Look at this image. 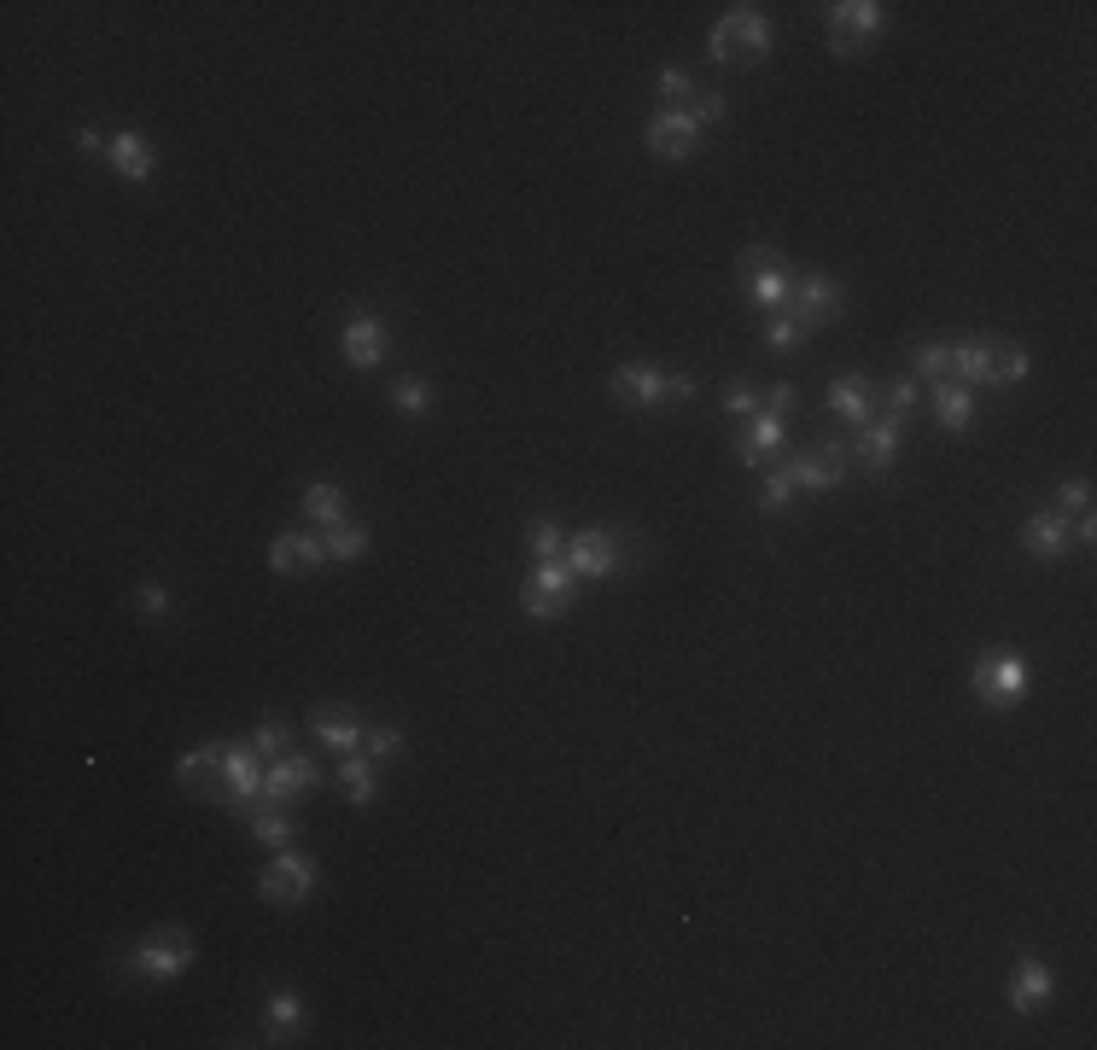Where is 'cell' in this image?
<instances>
[{"instance_id":"obj_34","label":"cell","mask_w":1097,"mask_h":1050,"mask_svg":"<svg viewBox=\"0 0 1097 1050\" xmlns=\"http://www.w3.org/2000/svg\"><path fill=\"white\" fill-rule=\"evenodd\" d=\"M910 403H917V380H910V374H905V380H887V385H882V409H887V415H894V421L905 415Z\"/></svg>"},{"instance_id":"obj_26","label":"cell","mask_w":1097,"mask_h":1050,"mask_svg":"<svg viewBox=\"0 0 1097 1050\" xmlns=\"http://www.w3.org/2000/svg\"><path fill=\"white\" fill-rule=\"evenodd\" d=\"M935 415H940V426H969L975 421V397L958 380H946V385H935Z\"/></svg>"},{"instance_id":"obj_44","label":"cell","mask_w":1097,"mask_h":1050,"mask_svg":"<svg viewBox=\"0 0 1097 1050\" xmlns=\"http://www.w3.org/2000/svg\"><path fill=\"white\" fill-rule=\"evenodd\" d=\"M689 117H695V123H718V117H724V94H700Z\"/></svg>"},{"instance_id":"obj_33","label":"cell","mask_w":1097,"mask_h":1050,"mask_svg":"<svg viewBox=\"0 0 1097 1050\" xmlns=\"http://www.w3.org/2000/svg\"><path fill=\"white\" fill-rule=\"evenodd\" d=\"M526 543H531L537 561H555V554H561V526H555V520H531Z\"/></svg>"},{"instance_id":"obj_35","label":"cell","mask_w":1097,"mask_h":1050,"mask_svg":"<svg viewBox=\"0 0 1097 1050\" xmlns=\"http://www.w3.org/2000/svg\"><path fill=\"white\" fill-rule=\"evenodd\" d=\"M252 829H257V840H263V847H293V823H286V817H275V812H263V817L252 823Z\"/></svg>"},{"instance_id":"obj_19","label":"cell","mask_w":1097,"mask_h":1050,"mask_svg":"<svg viewBox=\"0 0 1097 1050\" xmlns=\"http://www.w3.org/2000/svg\"><path fill=\"white\" fill-rule=\"evenodd\" d=\"M321 543L316 538H304V531H286V538H275V549H268V561H275V572H309L321 561Z\"/></svg>"},{"instance_id":"obj_11","label":"cell","mask_w":1097,"mask_h":1050,"mask_svg":"<svg viewBox=\"0 0 1097 1050\" xmlns=\"http://www.w3.org/2000/svg\"><path fill=\"white\" fill-rule=\"evenodd\" d=\"M782 473L794 479V490L800 485L805 490H830V485H841V473H846V449H812V456H794Z\"/></svg>"},{"instance_id":"obj_37","label":"cell","mask_w":1097,"mask_h":1050,"mask_svg":"<svg viewBox=\"0 0 1097 1050\" xmlns=\"http://www.w3.org/2000/svg\"><path fill=\"white\" fill-rule=\"evenodd\" d=\"M391 403L409 409V415H415V409H426V380H398V385H391Z\"/></svg>"},{"instance_id":"obj_21","label":"cell","mask_w":1097,"mask_h":1050,"mask_svg":"<svg viewBox=\"0 0 1097 1050\" xmlns=\"http://www.w3.org/2000/svg\"><path fill=\"white\" fill-rule=\"evenodd\" d=\"M1022 538H1027V549H1033V554H1045V561H1051V554H1063V549H1068V520L1045 508V513H1033V520H1027Z\"/></svg>"},{"instance_id":"obj_43","label":"cell","mask_w":1097,"mask_h":1050,"mask_svg":"<svg viewBox=\"0 0 1097 1050\" xmlns=\"http://www.w3.org/2000/svg\"><path fill=\"white\" fill-rule=\"evenodd\" d=\"M660 94H666V99H689V94H695V82L683 76V71H666V76H660Z\"/></svg>"},{"instance_id":"obj_13","label":"cell","mask_w":1097,"mask_h":1050,"mask_svg":"<svg viewBox=\"0 0 1097 1050\" xmlns=\"http://www.w3.org/2000/svg\"><path fill=\"white\" fill-rule=\"evenodd\" d=\"M695 140H700V123H695L689 112H666V117H654V129H648V147H654L660 158L695 152Z\"/></svg>"},{"instance_id":"obj_38","label":"cell","mask_w":1097,"mask_h":1050,"mask_svg":"<svg viewBox=\"0 0 1097 1050\" xmlns=\"http://www.w3.org/2000/svg\"><path fill=\"white\" fill-rule=\"evenodd\" d=\"M764 339H771L777 350H794V344L805 339V327H800L794 316H777V321H771V333H764Z\"/></svg>"},{"instance_id":"obj_1","label":"cell","mask_w":1097,"mask_h":1050,"mask_svg":"<svg viewBox=\"0 0 1097 1050\" xmlns=\"http://www.w3.org/2000/svg\"><path fill=\"white\" fill-rule=\"evenodd\" d=\"M764 47H771V24H764V12L736 7V12L718 18V30H713V59H724V65H753Z\"/></svg>"},{"instance_id":"obj_7","label":"cell","mask_w":1097,"mask_h":1050,"mask_svg":"<svg viewBox=\"0 0 1097 1050\" xmlns=\"http://www.w3.org/2000/svg\"><path fill=\"white\" fill-rule=\"evenodd\" d=\"M789 316L800 327H818V321H835L841 316V286L830 275H794V298H789Z\"/></svg>"},{"instance_id":"obj_25","label":"cell","mask_w":1097,"mask_h":1050,"mask_svg":"<svg viewBox=\"0 0 1097 1050\" xmlns=\"http://www.w3.org/2000/svg\"><path fill=\"white\" fill-rule=\"evenodd\" d=\"M112 163H117V170L129 176V181H147V176H152V147H147L140 135H117V140H112Z\"/></svg>"},{"instance_id":"obj_17","label":"cell","mask_w":1097,"mask_h":1050,"mask_svg":"<svg viewBox=\"0 0 1097 1050\" xmlns=\"http://www.w3.org/2000/svg\"><path fill=\"white\" fill-rule=\"evenodd\" d=\"M864 438H858V462L864 467H876V473H887L894 467V449H899V421L894 415H882V421H871V426H858Z\"/></svg>"},{"instance_id":"obj_23","label":"cell","mask_w":1097,"mask_h":1050,"mask_svg":"<svg viewBox=\"0 0 1097 1050\" xmlns=\"http://www.w3.org/2000/svg\"><path fill=\"white\" fill-rule=\"evenodd\" d=\"M748 298H753V304H764V310H782V304L794 298V275H789V269H771V263H764V269H753V280H748Z\"/></svg>"},{"instance_id":"obj_40","label":"cell","mask_w":1097,"mask_h":1050,"mask_svg":"<svg viewBox=\"0 0 1097 1050\" xmlns=\"http://www.w3.org/2000/svg\"><path fill=\"white\" fill-rule=\"evenodd\" d=\"M789 497H794V479H789V473H771V479H764V508H789Z\"/></svg>"},{"instance_id":"obj_6","label":"cell","mask_w":1097,"mask_h":1050,"mask_svg":"<svg viewBox=\"0 0 1097 1050\" xmlns=\"http://www.w3.org/2000/svg\"><path fill=\"white\" fill-rule=\"evenodd\" d=\"M257 888H263V899H268V904H298L309 888H316V863H309L304 852H281V858L263 870Z\"/></svg>"},{"instance_id":"obj_31","label":"cell","mask_w":1097,"mask_h":1050,"mask_svg":"<svg viewBox=\"0 0 1097 1050\" xmlns=\"http://www.w3.org/2000/svg\"><path fill=\"white\" fill-rule=\"evenodd\" d=\"M917 380H940V385L951 380V350L946 344H922L917 350Z\"/></svg>"},{"instance_id":"obj_15","label":"cell","mask_w":1097,"mask_h":1050,"mask_svg":"<svg viewBox=\"0 0 1097 1050\" xmlns=\"http://www.w3.org/2000/svg\"><path fill=\"white\" fill-rule=\"evenodd\" d=\"M345 357L357 368H375L386 357V321L380 316H350L345 321Z\"/></svg>"},{"instance_id":"obj_24","label":"cell","mask_w":1097,"mask_h":1050,"mask_svg":"<svg viewBox=\"0 0 1097 1050\" xmlns=\"http://www.w3.org/2000/svg\"><path fill=\"white\" fill-rule=\"evenodd\" d=\"M1027 350H1016V344H992L987 350V385H1016V380H1027Z\"/></svg>"},{"instance_id":"obj_4","label":"cell","mask_w":1097,"mask_h":1050,"mask_svg":"<svg viewBox=\"0 0 1097 1050\" xmlns=\"http://www.w3.org/2000/svg\"><path fill=\"white\" fill-rule=\"evenodd\" d=\"M193 963V940L181 934V929H158V934H147L135 945V957H129V969L135 975H147V980H170V975H181Z\"/></svg>"},{"instance_id":"obj_8","label":"cell","mask_w":1097,"mask_h":1050,"mask_svg":"<svg viewBox=\"0 0 1097 1050\" xmlns=\"http://www.w3.org/2000/svg\"><path fill=\"white\" fill-rule=\"evenodd\" d=\"M876 30H882V7H871V0H846V7L830 12V47L835 53H858Z\"/></svg>"},{"instance_id":"obj_42","label":"cell","mask_w":1097,"mask_h":1050,"mask_svg":"<svg viewBox=\"0 0 1097 1050\" xmlns=\"http://www.w3.org/2000/svg\"><path fill=\"white\" fill-rule=\"evenodd\" d=\"M252 747H257V759H268V753H286V730H281V724H263V730L252 735Z\"/></svg>"},{"instance_id":"obj_46","label":"cell","mask_w":1097,"mask_h":1050,"mask_svg":"<svg viewBox=\"0 0 1097 1050\" xmlns=\"http://www.w3.org/2000/svg\"><path fill=\"white\" fill-rule=\"evenodd\" d=\"M140 607H147V613H164V607H170V595H164L158 584H147V590H140Z\"/></svg>"},{"instance_id":"obj_18","label":"cell","mask_w":1097,"mask_h":1050,"mask_svg":"<svg viewBox=\"0 0 1097 1050\" xmlns=\"http://www.w3.org/2000/svg\"><path fill=\"white\" fill-rule=\"evenodd\" d=\"M782 438H789V426H782V415H777V409H764V415H753V421H748V438H741V462H748V467H759V462L771 456V449H777Z\"/></svg>"},{"instance_id":"obj_29","label":"cell","mask_w":1097,"mask_h":1050,"mask_svg":"<svg viewBox=\"0 0 1097 1050\" xmlns=\"http://www.w3.org/2000/svg\"><path fill=\"white\" fill-rule=\"evenodd\" d=\"M321 549L334 554V561H357V554L368 549V531L350 526V520H345V526H327V543H321Z\"/></svg>"},{"instance_id":"obj_36","label":"cell","mask_w":1097,"mask_h":1050,"mask_svg":"<svg viewBox=\"0 0 1097 1050\" xmlns=\"http://www.w3.org/2000/svg\"><path fill=\"white\" fill-rule=\"evenodd\" d=\"M724 409H730V415H759V397H753V391L748 385H741V380H730V385H724Z\"/></svg>"},{"instance_id":"obj_9","label":"cell","mask_w":1097,"mask_h":1050,"mask_svg":"<svg viewBox=\"0 0 1097 1050\" xmlns=\"http://www.w3.org/2000/svg\"><path fill=\"white\" fill-rule=\"evenodd\" d=\"M567 566L578 572V579H608V572H619V538L613 531H584V538L567 543Z\"/></svg>"},{"instance_id":"obj_39","label":"cell","mask_w":1097,"mask_h":1050,"mask_svg":"<svg viewBox=\"0 0 1097 1050\" xmlns=\"http://www.w3.org/2000/svg\"><path fill=\"white\" fill-rule=\"evenodd\" d=\"M403 747V735L391 730V724H380V730H368V759H391Z\"/></svg>"},{"instance_id":"obj_32","label":"cell","mask_w":1097,"mask_h":1050,"mask_svg":"<svg viewBox=\"0 0 1097 1050\" xmlns=\"http://www.w3.org/2000/svg\"><path fill=\"white\" fill-rule=\"evenodd\" d=\"M1051 513H1063V520H1086V513H1091V485L1086 479L1063 485V497H1057V508H1051Z\"/></svg>"},{"instance_id":"obj_20","label":"cell","mask_w":1097,"mask_h":1050,"mask_svg":"<svg viewBox=\"0 0 1097 1050\" xmlns=\"http://www.w3.org/2000/svg\"><path fill=\"white\" fill-rule=\"evenodd\" d=\"M316 735H321L334 753H357V747H362V724H357V718H350L345 707H321V712H316Z\"/></svg>"},{"instance_id":"obj_41","label":"cell","mask_w":1097,"mask_h":1050,"mask_svg":"<svg viewBox=\"0 0 1097 1050\" xmlns=\"http://www.w3.org/2000/svg\"><path fill=\"white\" fill-rule=\"evenodd\" d=\"M298 998L293 993H275V1004H268V1021H275V1027H298Z\"/></svg>"},{"instance_id":"obj_30","label":"cell","mask_w":1097,"mask_h":1050,"mask_svg":"<svg viewBox=\"0 0 1097 1050\" xmlns=\"http://www.w3.org/2000/svg\"><path fill=\"white\" fill-rule=\"evenodd\" d=\"M339 782H345V794L357 799V806H368L375 799V771L362 765V759H345V771H339Z\"/></svg>"},{"instance_id":"obj_22","label":"cell","mask_w":1097,"mask_h":1050,"mask_svg":"<svg viewBox=\"0 0 1097 1050\" xmlns=\"http://www.w3.org/2000/svg\"><path fill=\"white\" fill-rule=\"evenodd\" d=\"M1045 998H1051V969L1045 963H1022V969L1010 975V1004H1016V1010H1040Z\"/></svg>"},{"instance_id":"obj_16","label":"cell","mask_w":1097,"mask_h":1050,"mask_svg":"<svg viewBox=\"0 0 1097 1050\" xmlns=\"http://www.w3.org/2000/svg\"><path fill=\"white\" fill-rule=\"evenodd\" d=\"M309 782H316V759H304V753H281L275 759V771L263 776V794L268 799H293V794H304Z\"/></svg>"},{"instance_id":"obj_5","label":"cell","mask_w":1097,"mask_h":1050,"mask_svg":"<svg viewBox=\"0 0 1097 1050\" xmlns=\"http://www.w3.org/2000/svg\"><path fill=\"white\" fill-rule=\"evenodd\" d=\"M613 397L619 403H660V397H695L689 374H660V368H619L613 374Z\"/></svg>"},{"instance_id":"obj_47","label":"cell","mask_w":1097,"mask_h":1050,"mask_svg":"<svg viewBox=\"0 0 1097 1050\" xmlns=\"http://www.w3.org/2000/svg\"><path fill=\"white\" fill-rule=\"evenodd\" d=\"M771 409H777V415H789V409H794V385H777L771 391Z\"/></svg>"},{"instance_id":"obj_45","label":"cell","mask_w":1097,"mask_h":1050,"mask_svg":"<svg viewBox=\"0 0 1097 1050\" xmlns=\"http://www.w3.org/2000/svg\"><path fill=\"white\" fill-rule=\"evenodd\" d=\"M76 147H82V152H112V140L99 135V129H82V135H76Z\"/></svg>"},{"instance_id":"obj_12","label":"cell","mask_w":1097,"mask_h":1050,"mask_svg":"<svg viewBox=\"0 0 1097 1050\" xmlns=\"http://www.w3.org/2000/svg\"><path fill=\"white\" fill-rule=\"evenodd\" d=\"M871 397H876V385L864 380V374H841L835 385H830V409L846 421V426H871L876 415H871Z\"/></svg>"},{"instance_id":"obj_27","label":"cell","mask_w":1097,"mask_h":1050,"mask_svg":"<svg viewBox=\"0 0 1097 1050\" xmlns=\"http://www.w3.org/2000/svg\"><path fill=\"white\" fill-rule=\"evenodd\" d=\"M304 513L316 526H345V497H339V485H309L304 490Z\"/></svg>"},{"instance_id":"obj_28","label":"cell","mask_w":1097,"mask_h":1050,"mask_svg":"<svg viewBox=\"0 0 1097 1050\" xmlns=\"http://www.w3.org/2000/svg\"><path fill=\"white\" fill-rule=\"evenodd\" d=\"M987 350H992V339H975V344L951 350V380L958 385H987Z\"/></svg>"},{"instance_id":"obj_14","label":"cell","mask_w":1097,"mask_h":1050,"mask_svg":"<svg viewBox=\"0 0 1097 1050\" xmlns=\"http://www.w3.org/2000/svg\"><path fill=\"white\" fill-rule=\"evenodd\" d=\"M222 776H228L222 747H199L188 759H176V782H181V788H193V794H222Z\"/></svg>"},{"instance_id":"obj_2","label":"cell","mask_w":1097,"mask_h":1050,"mask_svg":"<svg viewBox=\"0 0 1097 1050\" xmlns=\"http://www.w3.org/2000/svg\"><path fill=\"white\" fill-rule=\"evenodd\" d=\"M975 694L987 700V707H1016V700L1027 694V660L1016 648H992L975 660Z\"/></svg>"},{"instance_id":"obj_10","label":"cell","mask_w":1097,"mask_h":1050,"mask_svg":"<svg viewBox=\"0 0 1097 1050\" xmlns=\"http://www.w3.org/2000/svg\"><path fill=\"white\" fill-rule=\"evenodd\" d=\"M222 765H228V799L245 812L252 799H263V771H257V747H222Z\"/></svg>"},{"instance_id":"obj_3","label":"cell","mask_w":1097,"mask_h":1050,"mask_svg":"<svg viewBox=\"0 0 1097 1050\" xmlns=\"http://www.w3.org/2000/svg\"><path fill=\"white\" fill-rule=\"evenodd\" d=\"M572 590H578V572L567 561H537L520 602H526L531 619H561V613L572 607Z\"/></svg>"}]
</instances>
